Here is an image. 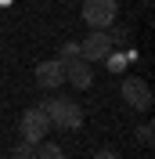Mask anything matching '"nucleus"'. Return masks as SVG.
I'll return each instance as SVG.
<instances>
[{
	"label": "nucleus",
	"instance_id": "423d86ee",
	"mask_svg": "<svg viewBox=\"0 0 155 159\" xmlns=\"http://www.w3.org/2000/svg\"><path fill=\"white\" fill-rule=\"evenodd\" d=\"M65 83V61L61 58H47L36 65V87L40 90H58Z\"/></svg>",
	"mask_w": 155,
	"mask_h": 159
},
{
	"label": "nucleus",
	"instance_id": "7ed1b4c3",
	"mask_svg": "<svg viewBox=\"0 0 155 159\" xmlns=\"http://www.w3.org/2000/svg\"><path fill=\"white\" fill-rule=\"evenodd\" d=\"M47 130H51V119H47V112L40 109V105H33V109L22 112V119H18V134H22V141L40 145V141L47 138Z\"/></svg>",
	"mask_w": 155,
	"mask_h": 159
},
{
	"label": "nucleus",
	"instance_id": "ddd939ff",
	"mask_svg": "<svg viewBox=\"0 0 155 159\" xmlns=\"http://www.w3.org/2000/svg\"><path fill=\"white\" fill-rule=\"evenodd\" d=\"M94 159H119V152H116V148H97Z\"/></svg>",
	"mask_w": 155,
	"mask_h": 159
},
{
	"label": "nucleus",
	"instance_id": "39448f33",
	"mask_svg": "<svg viewBox=\"0 0 155 159\" xmlns=\"http://www.w3.org/2000/svg\"><path fill=\"white\" fill-rule=\"evenodd\" d=\"M119 90H123L126 105H134L137 112H148V109H152V87H148L141 76H126Z\"/></svg>",
	"mask_w": 155,
	"mask_h": 159
},
{
	"label": "nucleus",
	"instance_id": "f257e3e1",
	"mask_svg": "<svg viewBox=\"0 0 155 159\" xmlns=\"http://www.w3.org/2000/svg\"><path fill=\"white\" fill-rule=\"evenodd\" d=\"M40 109L47 112L51 127H58V130H79V127H83V109H79L72 98H65V94L51 98L47 105H40Z\"/></svg>",
	"mask_w": 155,
	"mask_h": 159
},
{
	"label": "nucleus",
	"instance_id": "1a4fd4ad",
	"mask_svg": "<svg viewBox=\"0 0 155 159\" xmlns=\"http://www.w3.org/2000/svg\"><path fill=\"white\" fill-rule=\"evenodd\" d=\"M58 58H61V61H72V58H79V43H76V40H65V43L58 47Z\"/></svg>",
	"mask_w": 155,
	"mask_h": 159
},
{
	"label": "nucleus",
	"instance_id": "6e6552de",
	"mask_svg": "<svg viewBox=\"0 0 155 159\" xmlns=\"http://www.w3.org/2000/svg\"><path fill=\"white\" fill-rule=\"evenodd\" d=\"M36 159H65V148H61V145H54V141H40L36 145Z\"/></svg>",
	"mask_w": 155,
	"mask_h": 159
},
{
	"label": "nucleus",
	"instance_id": "f03ea898",
	"mask_svg": "<svg viewBox=\"0 0 155 159\" xmlns=\"http://www.w3.org/2000/svg\"><path fill=\"white\" fill-rule=\"evenodd\" d=\"M83 22L90 29H108L119 18V0H83Z\"/></svg>",
	"mask_w": 155,
	"mask_h": 159
},
{
	"label": "nucleus",
	"instance_id": "20e7f679",
	"mask_svg": "<svg viewBox=\"0 0 155 159\" xmlns=\"http://www.w3.org/2000/svg\"><path fill=\"white\" fill-rule=\"evenodd\" d=\"M112 54V36L108 29H90V36L79 40V58L83 61H105Z\"/></svg>",
	"mask_w": 155,
	"mask_h": 159
},
{
	"label": "nucleus",
	"instance_id": "f8f14e48",
	"mask_svg": "<svg viewBox=\"0 0 155 159\" xmlns=\"http://www.w3.org/2000/svg\"><path fill=\"white\" fill-rule=\"evenodd\" d=\"M105 61H108V69H112V72H123V69H126V58H123V54H116V51H112Z\"/></svg>",
	"mask_w": 155,
	"mask_h": 159
},
{
	"label": "nucleus",
	"instance_id": "9b49d317",
	"mask_svg": "<svg viewBox=\"0 0 155 159\" xmlns=\"http://www.w3.org/2000/svg\"><path fill=\"white\" fill-rule=\"evenodd\" d=\"M137 141H141L144 148H152V141H155V127H152V123H144V127L137 130Z\"/></svg>",
	"mask_w": 155,
	"mask_h": 159
},
{
	"label": "nucleus",
	"instance_id": "9d476101",
	"mask_svg": "<svg viewBox=\"0 0 155 159\" xmlns=\"http://www.w3.org/2000/svg\"><path fill=\"white\" fill-rule=\"evenodd\" d=\"M11 159H36V145H29V141H22V145H15Z\"/></svg>",
	"mask_w": 155,
	"mask_h": 159
},
{
	"label": "nucleus",
	"instance_id": "0eeeda50",
	"mask_svg": "<svg viewBox=\"0 0 155 159\" xmlns=\"http://www.w3.org/2000/svg\"><path fill=\"white\" fill-rule=\"evenodd\" d=\"M65 83H72L76 90H87L90 83H94V69H90V61H83V58L65 61Z\"/></svg>",
	"mask_w": 155,
	"mask_h": 159
},
{
	"label": "nucleus",
	"instance_id": "4468645a",
	"mask_svg": "<svg viewBox=\"0 0 155 159\" xmlns=\"http://www.w3.org/2000/svg\"><path fill=\"white\" fill-rule=\"evenodd\" d=\"M144 4H152V0H144Z\"/></svg>",
	"mask_w": 155,
	"mask_h": 159
}]
</instances>
